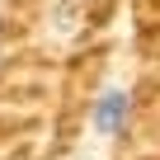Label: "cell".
Instances as JSON below:
<instances>
[{"instance_id":"obj_1","label":"cell","mask_w":160,"mask_h":160,"mask_svg":"<svg viewBox=\"0 0 160 160\" xmlns=\"http://www.w3.org/2000/svg\"><path fill=\"white\" fill-rule=\"evenodd\" d=\"M94 132L99 137H122L127 132V118H132V99H127V90H118V85H108L99 99H94Z\"/></svg>"}]
</instances>
